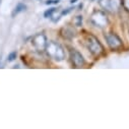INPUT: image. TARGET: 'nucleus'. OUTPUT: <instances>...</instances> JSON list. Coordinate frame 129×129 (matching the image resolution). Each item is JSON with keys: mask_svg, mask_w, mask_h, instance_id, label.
<instances>
[{"mask_svg": "<svg viewBox=\"0 0 129 129\" xmlns=\"http://www.w3.org/2000/svg\"><path fill=\"white\" fill-rule=\"evenodd\" d=\"M45 51H46L47 55L50 58L54 59L57 62L63 61L64 58H65V52H64L63 47L60 44L56 43V42L51 41V42L47 43V46H46Z\"/></svg>", "mask_w": 129, "mask_h": 129, "instance_id": "f257e3e1", "label": "nucleus"}, {"mask_svg": "<svg viewBox=\"0 0 129 129\" xmlns=\"http://www.w3.org/2000/svg\"><path fill=\"white\" fill-rule=\"evenodd\" d=\"M85 45L87 50L93 55V56H100L103 53V46L101 42L92 35H86L85 36Z\"/></svg>", "mask_w": 129, "mask_h": 129, "instance_id": "f03ea898", "label": "nucleus"}, {"mask_svg": "<svg viewBox=\"0 0 129 129\" xmlns=\"http://www.w3.org/2000/svg\"><path fill=\"white\" fill-rule=\"evenodd\" d=\"M90 22L96 27L104 28L108 25L109 19L105 12H103L101 10H96L90 15Z\"/></svg>", "mask_w": 129, "mask_h": 129, "instance_id": "7ed1b4c3", "label": "nucleus"}, {"mask_svg": "<svg viewBox=\"0 0 129 129\" xmlns=\"http://www.w3.org/2000/svg\"><path fill=\"white\" fill-rule=\"evenodd\" d=\"M105 39H106V42L108 44V46L113 49V50H117L119 48L122 47V40L119 38L118 35L114 34V33H109L105 36Z\"/></svg>", "mask_w": 129, "mask_h": 129, "instance_id": "20e7f679", "label": "nucleus"}, {"mask_svg": "<svg viewBox=\"0 0 129 129\" xmlns=\"http://www.w3.org/2000/svg\"><path fill=\"white\" fill-rule=\"evenodd\" d=\"M31 43H33L34 47L38 50V51H45L46 46H47V38L44 34H37L36 36H34L33 40H31Z\"/></svg>", "mask_w": 129, "mask_h": 129, "instance_id": "39448f33", "label": "nucleus"}, {"mask_svg": "<svg viewBox=\"0 0 129 129\" xmlns=\"http://www.w3.org/2000/svg\"><path fill=\"white\" fill-rule=\"evenodd\" d=\"M70 59H71L73 65L75 67H81V66L84 65V63H85L83 56L78 51H76L74 49L70 50Z\"/></svg>", "mask_w": 129, "mask_h": 129, "instance_id": "423d86ee", "label": "nucleus"}, {"mask_svg": "<svg viewBox=\"0 0 129 129\" xmlns=\"http://www.w3.org/2000/svg\"><path fill=\"white\" fill-rule=\"evenodd\" d=\"M25 9H26V6H25L23 3H18V4L15 6V8H14V10H13V12H12V16H14V15H16V14H18V13L24 11Z\"/></svg>", "mask_w": 129, "mask_h": 129, "instance_id": "0eeeda50", "label": "nucleus"}, {"mask_svg": "<svg viewBox=\"0 0 129 129\" xmlns=\"http://www.w3.org/2000/svg\"><path fill=\"white\" fill-rule=\"evenodd\" d=\"M61 31H62V33H64V34H62V36L64 38H66V39H71V38L74 37V31H72L69 28H62Z\"/></svg>", "mask_w": 129, "mask_h": 129, "instance_id": "6e6552de", "label": "nucleus"}, {"mask_svg": "<svg viewBox=\"0 0 129 129\" xmlns=\"http://www.w3.org/2000/svg\"><path fill=\"white\" fill-rule=\"evenodd\" d=\"M110 5H111V10H117L121 6V1L120 0H111Z\"/></svg>", "mask_w": 129, "mask_h": 129, "instance_id": "1a4fd4ad", "label": "nucleus"}, {"mask_svg": "<svg viewBox=\"0 0 129 129\" xmlns=\"http://www.w3.org/2000/svg\"><path fill=\"white\" fill-rule=\"evenodd\" d=\"M110 1H111V0H100L99 4H100L101 7H103L104 9H106V10H111Z\"/></svg>", "mask_w": 129, "mask_h": 129, "instance_id": "9d476101", "label": "nucleus"}, {"mask_svg": "<svg viewBox=\"0 0 129 129\" xmlns=\"http://www.w3.org/2000/svg\"><path fill=\"white\" fill-rule=\"evenodd\" d=\"M55 10H56L55 7H51V8H49V9H47V10L44 12V17H45V18H50V17H52V15H53V13L55 12Z\"/></svg>", "mask_w": 129, "mask_h": 129, "instance_id": "9b49d317", "label": "nucleus"}, {"mask_svg": "<svg viewBox=\"0 0 129 129\" xmlns=\"http://www.w3.org/2000/svg\"><path fill=\"white\" fill-rule=\"evenodd\" d=\"M16 57H17V53L16 52H11L7 57V61L8 62H12V61H14L16 59Z\"/></svg>", "mask_w": 129, "mask_h": 129, "instance_id": "f8f14e48", "label": "nucleus"}, {"mask_svg": "<svg viewBox=\"0 0 129 129\" xmlns=\"http://www.w3.org/2000/svg\"><path fill=\"white\" fill-rule=\"evenodd\" d=\"M74 21H75V25L76 26H81V24H82V16L81 15H77L75 17Z\"/></svg>", "mask_w": 129, "mask_h": 129, "instance_id": "ddd939ff", "label": "nucleus"}, {"mask_svg": "<svg viewBox=\"0 0 129 129\" xmlns=\"http://www.w3.org/2000/svg\"><path fill=\"white\" fill-rule=\"evenodd\" d=\"M121 5L124 7V9L129 11V0H121Z\"/></svg>", "mask_w": 129, "mask_h": 129, "instance_id": "4468645a", "label": "nucleus"}, {"mask_svg": "<svg viewBox=\"0 0 129 129\" xmlns=\"http://www.w3.org/2000/svg\"><path fill=\"white\" fill-rule=\"evenodd\" d=\"M74 8L73 7H69V8H66V9H64V10H62V12H61V15H66V14H68V13H70L72 10H73Z\"/></svg>", "mask_w": 129, "mask_h": 129, "instance_id": "2eb2a0df", "label": "nucleus"}, {"mask_svg": "<svg viewBox=\"0 0 129 129\" xmlns=\"http://www.w3.org/2000/svg\"><path fill=\"white\" fill-rule=\"evenodd\" d=\"M59 3V0H47L46 4L47 5H51V4H58Z\"/></svg>", "mask_w": 129, "mask_h": 129, "instance_id": "dca6fc26", "label": "nucleus"}, {"mask_svg": "<svg viewBox=\"0 0 129 129\" xmlns=\"http://www.w3.org/2000/svg\"><path fill=\"white\" fill-rule=\"evenodd\" d=\"M77 0H70V3H75Z\"/></svg>", "mask_w": 129, "mask_h": 129, "instance_id": "f3484780", "label": "nucleus"}, {"mask_svg": "<svg viewBox=\"0 0 129 129\" xmlns=\"http://www.w3.org/2000/svg\"><path fill=\"white\" fill-rule=\"evenodd\" d=\"M0 67H1V55H0Z\"/></svg>", "mask_w": 129, "mask_h": 129, "instance_id": "a211bd4d", "label": "nucleus"}, {"mask_svg": "<svg viewBox=\"0 0 129 129\" xmlns=\"http://www.w3.org/2000/svg\"><path fill=\"white\" fill-rule=\"evenodd\" d=\"M0 3H1V0H0Z\"/></svg>", "mask_w": 129, "mask_h": 129, "instance_id": "6ab92c4d", "label": "nucleus"}, {"mask_svg": "<svg viewBox=\"0 0 129 129\" xmlns=\"http://www.w3.org/2000/svg\"><path fill=\"white\" fill-rule=\"evenodd\" d=\"M92 1H93V0H92Z\"/></svg>", "mask_w": 129, "mask_h": 129, "instance_id": "aec40b11", "label": "nucleus"}]
</instances>
